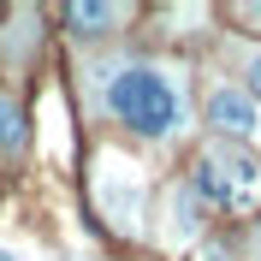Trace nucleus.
Returning a JSON list of instances; mask_svg holds the SVG:
<instances>
[{"label": "nucleus", "instance_id": "obj_5", "mask_svg": "<svg viewBox=\"0 0 261 261\" xmlns=\"http://www.w3.org/2000/svg\"><path fill=\"white\" fill-rule=\"evenodd\" d=\"M119 18H125L119 6H65V24L77 36H101L107 24H119Z\"/></svg>", "mask_w": 261, "mask_h": 261}, {"label": "nucleus", "instance_id": "obj_6", "mask_svg": "<svg viewBox=\"0 0 261 261\" xmlns=\"http://www.w3.org/2000/svg\"><path fill=\"white\" fill-rule=\"evenodd\" d=\"M0 148H24V113L0 95Z\"/></svg>", "mask_w": 261, "mask_h": 261}, {"label": "nucleus", "instance_id": "obj_1", "mask_svg": "<svg viewBox=\"0 0 261 261\" xmlns=\"http://www.w3.org/2000/svg\"><path fill=\"white\" fill-rule=\"evenodd\" d=\"M101 95H107V113L137 137H172L184 125V89L161 65H119V71H107Z\"/></svg>", "mask_w": 261, "mask_h": 261}, {"label": "nucleus", "instance_id": "obj_4", "mask_svg": "<svg viewBox=\"0 0 261 261\" xmlns=\"http://www.w3.org/2000/svg\"><path fill=\"white\" fill-rule=\"evenodd\" d=\"M172 226H166V244H190L196 231H202V202H196L190 190H172Z\"/></svg>", "mask_w": 261, "mask_h": 261}, {"label": "nucleus", "instance_id": "obj_8", "mask_svg": "<svg viewBox=\"0 0 261 261\" xmlns=\"http://www.w3.org/2000/svg\"><path fill=\"white\" fill-rule=\"evenodd\" d=\"M0 261H12V255H0Z\"/></svg>", "mask_w": 261, "mask_h": 261}, {"label": "nucleus", "instance_id": "obj_3", "mask_svg": "<svg viewBox=\"0 0 261 261\" xmlns=\"http://www.w3.org/2000/svg\"><path fill=\"white\" fill-rule=\"evenodd\" d=\"M208 125L220 130V137H255L261 113H255V101H249L244 89H214L208 95Z\"/></svg>", "mask_w": 261, "mask_h": 261}, {"label": "nucleus", "instance_id": "obj_2", "mask_svg": "<svg viewBox=\"0 0 261 261\" xmlns=\"http://www.w3.org/2000/svg\"><path fill=\"white\" fill-rule=\"evenodd\" d=\"M190 196L208 202V208H226V214H249L261 202V161L244 154V148H208L196 161Z\"/></svg>", "mask_w": 261, "mask_h": 261}, {"label": "nucleus", "instance_id": "obj_7", "mask_svg": "<svg viewBox=\"0 0 261 261\" xmlns=\"http://www.w3.org/2000/svg\"><path fill=\"white\" fill-rule=\"evenodd\" d=\"M249 89H255V95H261V54H255V60H249Z\"/></svg>", "mask_w": 261, "mask_h": 261}]
</instances>
